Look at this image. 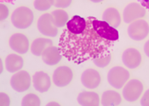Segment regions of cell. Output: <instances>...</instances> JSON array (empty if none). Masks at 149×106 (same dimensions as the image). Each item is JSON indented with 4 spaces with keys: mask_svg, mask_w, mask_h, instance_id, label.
Listing matches in <instances>:
<instances>
[{
    "mask_svg": "<svg viewBox=\"0 0 149 106\" xmlns=\"http://www.w3.org/2000/svg\"><path fill=\"white\" fill-rule=\"evenodd\" d=\"M102 19L104 21L116 29L120 25L122 21L120 13L114 7H109L106 9L102 14Z\"/></svg>",
    "mask_w": 149,
    "mask_h": 106,
    "instance_id": "e0dca14e",
    "label": "cell"
},
{
    "mask_svg": "<svg viewBox=\"0 0 149 106\" xmlns=\"http://www.w3.org/2000/svg\"><path fill=\"white\" fill-rule=\"evenodd\" d=\"M3 72V61L1 60V73Z\"/></svg>",
    "mask_w": 149,
    "mask_h": 106,
    "instance_id": "836d02e7",
    "label": "cell"
},
{
    "mask_svg": "<svg viewBox=\"0 0 149 106\" xmlns=\"http://www.w3.org/2000/svg\"><path fill=\"white\" fill-rule=\"evenodd\" d=\"M111 60H112V54L110 53H108L105 55L94 59L93 63L95 64V65H96L99 68H105L110 64Z\"/></svg>",
    "mask_w": 149,
    "mask_h": 106,
    "instance_id": "603a6c76",
    "label": "cell"
},
{
    "mask_svg": "<svg viewBox=\"0 0 149 106\" xmlns=\"http://www.w3.org/2000/svg\"><path fill=\"white\" fill-rule=\"evenodd\" d=\"M86 24L87 21L85 18H83L79 15H74L68 21L66 29L71 33L77 34L85 29Z\"/></svg>",
    "mask_w": 149,
    "mask_h": 106,
    "instance_id": "d6986e66",
    "label": "cell"
},
{
    "mask_svg": "<svg viewBox=\"0 0 149 106\" xmlns=\"http://www.w3.org/2000/svg\"><path fill=\"white\" fill-rule=\"evenodd\" d=\"M78 103L82 106H98L101 99L97 93L92 91H84L78 95Z\"/></svg>",
    "mask_w": 149,
    "mask_h": 106,
    "instance_id": "2e32d148",
    "label": "cell"
},
{
    "mask_svg": "<svg viewBox=\"0 0 149 106\" xmlns=\"http://www.w3.org/2000/svg\"><path fill=\"white\" fill-rule=\"evenodd\" d=\"M73 79V71L67 66L61 65L57 67L52 76V80L54 84L58 87H65L72 83Z\"/></svg>",
    "mask_w": 149,
    "mask_h": 106,
    "instance_id": "ba28073f",
    "label": "cell"
},
{
    "mask_svg": "<svg viewBox=\"0 0 149 106\" xmlns=\"http://www.w3.org/2000/svg\"><path fill=\"white\" fill-rule=\"evenodd\" d=\"M141 105L142 106H149V89H148L141 98Z\"/></svg>",
    "mask_w": 149,
    "mask_h": 106,
    "instance_id": "83f0119b",
    "label": "cell"
},
{
    "mask_svg": "<svg viewBox=\"0 0 149 106\" xmlns=\"http://www.w3.org/2000/svg\"><path fill=\"white\" fill-rule=\"evenodd\" d=\"M146 15V9L138 3H130L125 8L123 12L124 21L127 24L132 23L142 19Z\"/></svg>",
    "mask_w": 149,
    "mask_h": 106,
    "instance_id": "9c48e42d",
    "label": "cell"
},
{
    "mask_svg": "<svg viewBox=\"0 0 149 106\" xmlns=\"http://www.w3.org/2000/svg\"><path fill=\"white\" fill-rule=\"evenodd\" d=\"M122 103V97L115 90H107L102 95V105L103 106L119 105Z\"/></svg>",
    "mask_w": 149,
    "mask_h": 106,
    "instance_id": "ffe728a7",
    "label": "cell"
},
{
    "mask_svg": "<svg viewBox=\"0 0 149 106\" xmlns=\"http://www.w3.org/2000/svg\"><path fill=\"white\" fill-rule=\"evenodd\" d=\"M41 99L35 94H27L23 97L22 101V106H40Z\"/></svg>",
    "mask_w": 149,
    "mask_h": 106,
    "instance_id": "7402d4cb",
    "label": "cell"
},
{
    "mask_svg": "<svg viewBox=\"0 0 149 106\" xmlns=\"http://www.w3.org/2000/svg\"><path fill=\"white\" fill-rule=\"evenodd\" d=\"M91 2L93 3H102V2H103L104 0H91Z\"/></svg>",
    "mask_w": 149,
    "mask_h": 106,
    "instance_id": "d6a6232c",
    "label": "cell"
},
{
    "mask_svg": "<svg viewBox=\"0 0 149 106\" xmlns=\"http://www.w3.org/2000/svg\"><path fill=\"white\" fill-rule=\"evenodd\" d=\"M10 96L2 92L0 94V106H10Z\"/></svg>",
    "mask_w": 149,
    "mask_h": 106,
    "instance_id": "4316f807",
    "label": "cell"
},
{
    "mask_svg": "<svg viewBox=\"0 0 149 106\" xmlns=\"http://www.w3.org/2000/svg\"><path fill=\"white\" fill-rule=\"evenodd\" d=\"M4 65L10 73H15L23 68L24 59L19 54H10L5 58Z\"/></svg>",
    "mask_w": 149,
    "mask_h": 106,
    "instance_id": "9a60e30c",
    "label": "cell"
},
{
    "mask_svg": "<svg viewBox=\"0 0 149 106\" xmlns=\"http://www.w3.org/2000/svg\"><path fill=\"white\" fill-rule=\"evenodd\" d=\"M34 8L38 11H47L52 7L51 0H35L33 3Z\"/></svg>",
    "mask_w": 149,
    "mask_h": 106,
    "instance_id": "cb8c5ba5",
    "label": "cell"
},
{
    "mask_svg": "<svg viewBox=\"0 0 149 106\" xmlns=\"http://www.w3.org/2000/svg\"><path fill=\"white\" fill-rule=\"evenodd\" d=\"M144 53L149 58V40H148L144 45Z\"/></svg>",
    "mask_w": 149,
    "mask_h": 106,
    "instance_id": "f546056e",
    "label": "cell"
},
{
    "mask_svg": "<svg viewBox=\"0 0 149 106\" xmlns=\"http://www.w3.org/2000/svg\"><path fill=\"white\" fill-rule=\"evenodd\" d=\"M122 61L129 69H136L142 62V55L136 47H129L122 54Z\"/></svg>",
    "mask_w": 149,
    "mask_h": 106,
    "instance_id": "8fae6325",
    "label": "cell"
},
{
    "mask_svg": "<svg viewBox=\"0 0 149 106\" xmlns=\"http://www.w3.org/2000/svg\"><path fill=\"white\" fill-rule=\"evenodd\" d=\"M102 83V76L100 72L95 69H87L81 75V83L88 89L97 88Z\"/></svg>",
    "mask_w": 149,
    "mask_h": 106,
    "instance_id": "7c38bea8",
    "label": "cell"
},
{
    "mask_svg": "<svg viewBox=\"0 0 149 106\" xmlns=\"http://www.w3.org/2000/svg\"><path fill=\"white\" fill-rule=\"evenodd\" d=\"M9 14H10L9 8L2 3L0 4V19H1V21H3L6 20L9 17Z\"/></svg>",
    "mask_w": 149,
    "mask_h": 106,
    "instance_id": "484cf974",
    "label": "cell"
},
{
    "mask_svg": "<svg viewBox=\"0 0 149 106\" xmlns=\"http://www.w3.org/2000/svg\"><path fill=\"white\" fill-rule=\"evenodd\" d=\"M143 91V83L138 79H131L123 87V97L128 102H136L141 98Z\"/></svg>",
    "mask_w": 149,
    "mask_h": 106,
    "instance_id": "8992f818",
    "label": "cell"
},
{
    "mask_svg": "<svg viewBox=\"0 0 149 106\" xmlns=\"http://www.w3.org/2000/svg\"><path fill=\"white\" fill-rule=\"evenodd\" d=\"M38 32L46 36L55 37L58 35V27L54 21L53 16L49 13L42 14L37 22Z\"/></svg>",
    "mask_w": 149,
    "mask_h": 106,
    "instance_id": "5b68a950",
    "label": "cell"
},
{
    "mask_svg": "<svg viewBox=\"0 0 149 106\" xmlns=\"http://www.w3.org/2000/svg\"><path fill=\"white\" fill-rule=\"evenodd\" d=\"M51 14L58 28L67 25V23L69 21V15L66 10H64L63 9H58L52 11Z\"/></svg>",
    "mask_w": 149,
    "mask_h": 106,
    "instance_id": "44dd1931",
    "label": "cell"
},
{
    "mask_svg": "<svg viewBox=\"0 0 149 106\" xmlns=\"http://www.w3.org/2000/svg\"><path fill=\"white\" fill-rule=\"evenodd\" d=\"M34 21V14L26 6L16 8L11 14L12 25L17 29H26L30 27Z\"/></svg>",
    "mask_w": 149,
    "mask_h": 106,
    "instance_id": "7a4b0ae2",
    "label": "cell"
},
{
    "mask_svg": "<svg viewBox=\"0 0 149 106\" xmlns=\"http://www.w3.org/2000/svg\"><path fill=\"white\" fill-rule=\"evenodd\" d=\"M48 106H51V105H56V106H60V104L57 103V102H49V104H47Z\"/></svg>",
    "mask_w": 149,
    "mask_h": 106,
    "instance_id": "4dcf8cb0",
    "label": "cell"
},
{
    "mask_svg": "<svg viewBox=\"0 0 149 106\" xmlns=\"http://www.w3.org/2000/svg\"><path fill=\"white\" fill-rule=\"evenodd\" d=\"M33 84L38 92L44 94L48 92L51 87V78L45 71H37L33 76Z\"/></svg>",
    "mask_w": 149,
    "mask_h": 106,
    "instance_id": "4fadbf2b",
    "label": "cell"
},
{
    "mask_svg": "<svg viewBox=\"0 0 149 106\" xmlns=\"http://www.w3.org/2000/svg\"><path fill=\"white\" fill-rule=\"evenodd\" d=\"M33 82V77L26 71H19L13 73L10 78V86L17 93H24L27 91Z\"/></svg>",
    "mask_w": 149,
    "mask_h": 106,
    "instance_id": "277c9868",
    "label": "cell"
},
{
    "mask_svg": "<svg viewBox=\"0 0 149 106\" xmlns=\"http://www.w3.org/2000/svg\"><path fill=\"white\" fill-rule=\"evenodd\" d=\"M128 35L134 41H142L149 35V24L147 21L140 19L129 25Z\"/></svg>",
    "mask_w": 149,
    "mask_h": 106,
    "instance_id": "52a82bcc",
    "label": "cell"
},
{
    "mask_svg": "<svg viewBox=\"0 0 149 106\" xmlns=\"http://www.w3.org/2000/svg\"><path fill=\"white\" fill-rule=\"evenodd\" d=\"M52 4L58 9H66L72 4V0H51Z\"/></svg>",
    "mask_w": 149,
    "mask_h": 106,
    "instance_id": "d4e9b609",
    "label": "cell"
},
{
    "mask_svg": "<svg viewBox=\"0 0 149 106\" xmlns=\"http://www.w3.org/2000/svg\"><path fill=\"white\" fill-rule=\"evenodd\" d=\"M51 45H53V42L49 38L38 37L33 41L30 47V50L32 54L35 56H42L46 48Z\"/></svg>",
    "mask_w": 149,
    "mask_h": 106,
    "instance_id": "ac0fdd59",
    "label": "cell"
},
{
    "mask_svg": "<svg viewBox=\"0 0 149 106\" xmlns=\"http://www.w3.org/2000/svg\"><path fill=\"white\" fill-rule=\"evenodd\" d=\"M0 1H1L2 3H3V2H6V3H14V1H15V0H0Z\"/></svg>",
    "mask_w": 149,
    "mask_h": 106,
    "instance_id": "1f68e13d",
    "label": "cell"
},
{
    "mask_svg": "<svg viewBox=\"0 0 149 106\" xmlns=\"http://www.w3.org/2000/svg\"><path fill=\"white\" fill-rule=\"evenodd\" d=\"M86 21L84 31L73 34L65 29L59 40L62 56L78 65L108 54L119 37L118 30L106 21L93 16Z\"/></svg>",
    "mask_w": 149,
    "mask_h": 106,
    "instance_id": "6da1fadb",
    "label": "cell"
},
{
    "mask_svg": "<svg viewBox=\"0 0 149 106\" xmlns=\"http://www.w3.org/2000/svg\"><path fill=\"white\" fill-rule=\"evenodd\" d=\"M10 47L13 51L19 54H25L28 52L30 48L29 39L23 33H14L9 39Z\"/></svg>",
    "mask_w": 149,
    "mask_h": 106,
    "instance_id": "30bf717a",
    "label": "cell"
},
{
    "mask_svg": "<svg viewBox=\"0 0 149 106\" xmlns=\"http://www.w3.org/2000/svg\"><path fill=\"white\" fill-rule=\"evenodd\" d=\"M41 57L45 64L49 66H53L61 62L62 59V54L59 47L51 45L46 48Z\"/></svg>",
    "mask_w": 149,
    "mask_h": 106,
    "instance_id": "5bb4252c",
    "label": "cell"
},
{
    "mask_svg": "<svg viewBox=\"0 0 149 106\" xmlns=\"http://www.w3.org/2000/svg\"><path fill=\"white\" fill-rule=\"evenodd\" d=\"M130 77V74L126 68L122 66H114L107 73V82L116 89L124 87Z\"/></svg>",
    "mask_w": 149,
    "mask_h": 106,
    "instance_id": "3957f363",
    "label": "cell"
},
{
    "mask_svg": "<svg viewBox=\"0 0 149 106\" xmlns=\"http://www.w3.org/2000/svg\"><path fill=\"white\" fill-rule=\"evenodd\" d=\"M140 2V3L147 10H149V0H138Z\"/></svg>",
    "mask_w": 149,
    "mask_h": 106,
    "instance_id": "f1b7e54d",
    "label": "cell"
}]
</instances>
